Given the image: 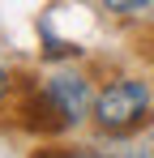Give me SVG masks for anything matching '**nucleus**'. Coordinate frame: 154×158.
Here are the masks:
<instances>
[{
	"label": "nucleus",
	"mask_w": 154,
	"mask_h": 158,
	"mask_svg": "<svg viewBox=\"0 0 154 158\" xmlns=\"http://www.w3.org/2000/svg\"><path fill=\"white\" fill-rule=\"evenodd\" d=\"M150 115V85L137 77H116L111 85H103L94 94V124L111 137L141 128Z\"/></svg>",
	"instance_id": "f257e3e1"
},
{
	"label": "nucleus",
	"mask_w": 154,
	"mask_h": 158,
	"mask_svg": "<svg viewBox=\"0 0 154 158\" xmlns=\"http://www.w3.org/2000/svg\"><path fill=\"white\" fill-rule=\"evenodd\" d=\"M43 94L51 98V107L60 111V120L77 128L86 115H94V90H90V81L73 73V69H56L47 81H43Z\"/></svg>",
	"instance_id": "f03ea898"
},
{
	"label": "nucleus",
	"mask_w": 154,
	"mask_h": 158,
	"mask_svg": "<svg viewBox=\"0 0 154 158\" xmlns=\"http://www.w3.org/2000/svg\"><path fill=\"white\" fill-rule=\"evenodd\" d=\"M103 9L116 13V17H141L154 9V0H103Z\"/></svg>",
	"instance_id": "7ed1b4c3"
},
{
	"label": "nucleus",
	"mask_w": 154,
	"mask_h": 158,
	"mask_svg": "<svg viewBox=\"0 0 154 158\" xmlns=\"http://www.w3.org/2000/svg\"><path fill=\"white\" fill-rule=\"evenodd\" d=\"M39 158H99V154H90V150H47Z\"/></svg>",
	"instance_id": "20e7f679"
},
{
	"label": "nucleus",
	"mask_w": 154,
	"mask_h": 158,
	"mask_svg": "<svg viewBox=\"0 0 154 158\" xmlns=\"http://www.w3.org/2000/svg\"><path fill=\"white\" fill-rule=\"evenodd\" d=\"M4 94H9V69L0 64V98H4Z\"/></svg>",
	"instance_id": "39448f33"
}]
</instances>
